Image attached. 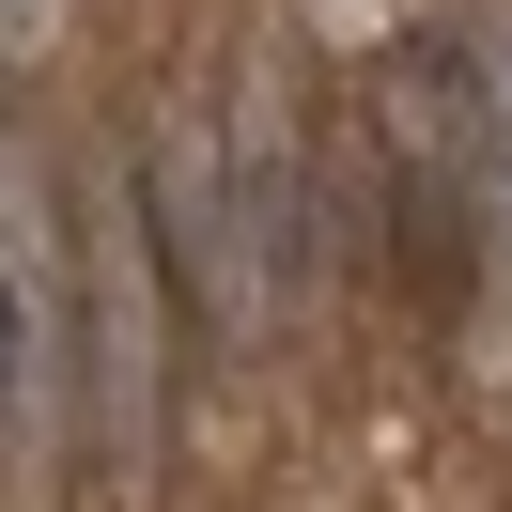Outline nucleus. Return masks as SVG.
Wrapping results in <instances>:
<instances>
[{"label":"nucleus","mask_w":512,"mask_h":512,"mask_svg":"<svg viewBox=\"0 0 512 512\" xmlns=\"http://www.w3.org/2000/svg\"><path fill=\"white\" fill-rule=\"evenodd\" d=\"M78 373H94V450L140 481L156 435H171V311H156V233H140L125 171H94V311H78Z\"/></svg>","instance_id":"f257e3e1"},{"label":"nucleus","mask_w":512,"mask_h":512,"mask_svg":"<svg viewBox=\"0 0 512 512\" xmlns=\"http://www.w3.org/2000/svg\"><path fill=\"white\" fill-rule=\"evenodd\" d=\"M78 419V295H63V202L47 156H0V435L63 450Z\"/></svg>","instance_id":"f03ea898"},{"label":"nucleus","mask_w":512,"mask_h":512,"mask_svg":"<svg viewBox=\"0 0 512 512\" xmlns=\"http://www.w3.org/2000/svg\"><path fill=\"white\" fill-rule=\"evenodd\" d=\"M218 187H233V249H249V280L295 311V295L326 280V218H311V125H295L280 47L233 63V156H218Z\"/></svg>","instance_id":"7ed1b4c3"},{"label":"nucleus","mask_w":512,"mask_h":512,"mask_svg":"<svg viewBox=\"0 0 512 512\" xmlns=\"http://www.w3.org/2000/svg\"><path fill=\"white\" fill-rule=\"evenodd\" d=\"M125 187H140V233H156V264L187 280L202 342H249V326H264V280H249V249H233V187H218V125H202V109H171V125H156V156H140Z\"/></svg>","instance_id":"20e7f679"}]
</instances>
